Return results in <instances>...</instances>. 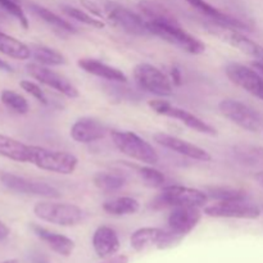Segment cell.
Returning <instances> with one entry per match:
<instances>
[{
	"label": "cell",
	"instance_id": "38",
	"mask_svg": "<svg viewBox=\"0 0 263 263\" xmlns=\"http://www.w3.org/2000/svg\"><path fill=\"white\" fill-rule=\"evenodd\" d=\"M0 69H2V71H5V72H13L12 66H10V64H8L5 61H3V59H0Z\"/></svg>",
	"mask_w": 263,
	"mask_h": 263
},
{
	"label": "cell",
	"instance_id": "22",
	"mask_svg": "<svg viewBox=\"0 0 263 263\" xmlns=\"http://www.w3.org/2000/svg\"><path fill=\"white\" fill-rule=\"evenodd\" d=\"M77 64L85 72L100 77V79L115 82H127V76L121 69L109 66V64L104 63V62L98 61V59L81 58L77 61Z\"/></svg>",
	"mask_w": 263,
	"mask_h": 263
},
{
	"label": "cell",
	"instance_id": "10",
	"mask_svg": "<svg viewBox=\"0 0 263 263\" xmlns=\"http://www.w3.org/2000/svg\"><path fill=\"white\" fill-rule=\"evenodd\" d=\"M0 181L7 189L18 193V194L48 198V199H55V198L61 197L59 190L51 186V185L26 179V177L18 176V175L9 174V172H2L0 174Z\"/></svg>",
	"mask_w": 263,
	"mask_h": 263
},
{
	"label": "cell",
	"instance_id": "34",
	"mask_svg": "<svg viewBox=\"0 0 263 263\" xmlns=\"http://www.w3.org/2000/svg\"><path fill=\"white\" fill-rule=\"evenodd\" d=\"M20 86L22 87V89L25 90L26 92H28L31 97H33L36 100H39L41 104H45V105L48 104V99H46V95L44 94L43 89H41V87L39 86L37 84L30 81V80H22V81L20 82Z\"/></svg>",
	"mask_w": 263,
	"mask_h": 263
},
{
	"label": "cell",
	"instance_id": "30",
	"mask_svg": "<svg viewBox=\"0 0 263 263\" xmlns=\"http://www.w3.org/2000/svg\"><path fill=\"white\" fill-rule=\"evenodd\" d=\"M0 8H2L4 12H7L8 14L14 17L15 20L20 22V25L22 26L25 30H27L28 20L27 17H26L25 12H23L22 7H21L20 0H0Z\"/></svg>",
	"mask_w": 263,
	"mask_h": 263
},
{
	"label": "cell",
	"instance_id": "28",
	"mask_svg": "<svg viewBox=\"0 0 263 263\" xmlns=\"http://www.w3.org/2000/svg\"><path fill=\"white\" fill-rule=\"evenodd\" d=\"M92 181L98 189L105 193L117 192V190L122 189L126 184L125 176L115 174V172H98L95 174Z\"/></svg>",
	"mask_w": 263,
	"mask_h": 263
},
{
	"label": "cell",
	"instance_id": "19",
	"mask_svg": "<svg viewBox=\"0 0 263 263\" xmlns=\"http://www.w3.org/2000/svg\"><path fill=\"white\" fill-rule=\"evenodd\" d=\"M31 230H32L33 234H35L40 240H43L51 251L61 254V256L68 257L71 256L72 252L74 251V241L72 240V239H69L68 236L62 235V234L58 233H53V231L48 230V229L43 228V226L35 225V223L31 225Z\"/></svg>",
	"mask_w": 263,
	"mask_h": 263
},
{
	"label": "cell",
	"instance_id": "37",
	"mask_svg": "<svg viewBox=\"0 0 263 263\" xmlns=\"http://www.w3.org/2000/svg\"><path fill=\"white\" fill-rule=\"evenodd\" d=\"M181 77H180V73H179V69L177 68H174V72H172V81H174V84L176 85H180L181 84Z\"/></svg>",
	"mask_w": 263,
	"mask_h": 263
},
{
	"label": "cell",
	"instance_id": "16",
	"mask_svg": "<svg viewBox=\"0 0 263 263\" xmlns=\"http://www.w3.org/2000/svg\"><path fill=\"white\" fill-rule=\"evenodd\" d=\"M202 218L198 207H177L168 216V230L181 240L192 233Z\"/></svg>",
	"mask_w": 263,
	"mask_h": 263
},
{
	"label": "cell",
	"instance_id": "25",
	"mask_svg": "<svg viewBox=\"0 0 263 263\" xmlns=\"http://www.w3.org/2000/svg\"><path fill=\"white\" fill-rule=\"evenodd\" d=\"M31 10L35 13L37 17H40L44 22L48 23L49 26L54 28V30L59 31V32H67V33H76L77 30L68 22V21L63 20L62 17H59L58 14H55L51 10L46 9V8L41 7L37 4H31L30 5Z\"/></svg>",
	"mask_w": 263,
	"mask_h": 263
},
{
	"label": "cell",
	"instance_id": "7",
	"mask_svg": "<svg viewBox=\"0 0 263 263\" xmlns=\"http://www.w3.org/2000/svg\"><path fill=\"white\" fill-rule=\"evenodd\" d=\"M134 79L141 89L151 94L158 97H170L174 94L171 79L153 64H138L134 68Z\"/></svg>",
	"mask_w": 263,
	"mask_h": 263
},
{
	"label": "cell",
	"instance_id": "1",
	"mask_svg": "<svg viewBox=\"0 0 263 263\" xmlns=\"http://www.w3.org/2000/svg\"><path fill=\"white\" fill-rule=\"evenodd\" d=\"M146 25H148L151 35L158 36L162 40L177 46L186 53L202 54L205 50L204 43H202L199 39L182 28L177 21H171V22H149L146 21Z\"/></svg>",
	"mask_w": 263,
	"mask_h": 263
},
{
	"label": "cell",
	"instance_id": "23",
	"mask_svg": "<svg viewBox=\"0 0 263 263\" xmlns=\"http://www.w3.org/2000/svg\"><path fill=\"white\" fill-rule=\"evenodd\" d=\"M30 145L0 134V156L20 163H28Z\"/></svg>",
	"mask_w": 263,
	"mask_h": 263
},
{
	"label": "cell",
	"instance_id": "13",
	"mask_svg": "<svg viewBox=\"0 0 263 263\" xmlns=\"http://www.w3.org/2000/svg\"><path fill=\"white\" fill-rule=\"evenodd\" d=\"M26 68H27L28 74L32 79H35L40 84H44L46 86L51 87V89L57 90L58 92L63 94L64 97L74 99L80 95L77 87L68 79L62 76L58 72L50 69L48 66H43V64H39L35 62V63H28Z\"/></svg>",
	"mask_w": 263,
	"mask_h": 263
},
{
	"label": "cell",
	"instance_id": "36",
	"mask_svg": "<svg viewBox=\"0 0 263 263\" xmlns=\"http://www.w3.org/2000/svg\"><path fill=\"white\" fill-rule=\"evenodd\" d=\"M9 234H10L9 228H8L4 222H2V221H0V241L5 240V239L9 236Z\"/></svg>",
	"mask_w": 263,
	"mask_h": 263
},
{
	"label": "cell",
	"instance_id": "6",
	"mask_svg": "<svg viewBox=\"0 0 263 263\" xmlns=\"http://www.w3.org/2000/svg\"><path fill=\"white\" fill-rule=\"evenodd\" d=\"M218 109L223 117L249 133H257L262 127V117L257 110L243 102L223 99L218 103Z\"/></svg>",
	"mask_w": 263,
	"mask_h": 263
},
{
	"label": "cell",
	"instance_id": "20",
	"mask_svg": "<svg viewBox=\"0 0 263 263\" xmlns=\"http://www.w3.org/2000/svg\"><path fill=\"white\" fill-rule=\"evenodd\" d=\"M92 248L100 258L115 256L120 249V239L109 226H99L92 235Z\"/></svg>",
	"mask_w": 263,
	"mask_h": 263
},
{
	"label": "cell",
	"instance_id": "26",
	"mask_svg": "<svg viewBox=\"0 0 263 263\" xmlns=\"http://www.w3.org/2000/svg\"><path fill=\"white\" fill-rule=\"evenodd\" d=\"M140 204L136 199L131 197H118L115 199L107 200L103 204V210L112 216H127L136 213Z\"/></svg>",
	"mask_w": 263,
	"mask_h": 263
},
{
	"label": "cell",
	"instance_id": "32",
	"mask_svg": "<svg viewBox=\"0 0 263 263\" xmlns=\"http://www.w3.org/2000/svg\"><path fill=\"white\" fill-rule=\"evenodd\" d=\"M139 175L144 184L149 187H163L164 181H166L164 175L153 167H141L139 170Z\"/></svg>",
	"mask_w": 263,
	"mask_h": 263
},
{
	"label": "cell",
	"instance_id": "33",
	"mask_svg": "<svg viewBox=\"0 0 263 263\" xmlns=\"http://www.w3.org/2000/svg\"><path fill=\"white\" fill-rule=\"evenodd\" d=\"M208 197L213 198L217 202L220 200H236L247 199V194L241 190L230 189V187H211L207 192Z\"/></svg>",
	"mask_w": 263,
	"mask_h": 263
},
{
	"label": "cell",
	"instance_id": "8",
	"mask_svg": "<svg viewBox=\"0 0 263 263\" xmlns=\"http://www.w3.org/2000/svg\"><path fill=\"white\" fill-rule=\"evenodd\" d=\"M148 104L149 107H151L154 112L158 113V115L179 120L180 122L184 123L185 126H187V127L192 128V130L198 131V133L200 134H205V135L210 136L217 135V130H216L215 127H212L210 123L203 121L202 118L195 116L194 113H190L189 110L182 109V108L176 107V105H172L171 103H168L167 100H151Z\"/></svg>",
	"mask_w": 263,
	"mask_h": 263
},
{
	"label": "cell",
	"instance_id": "39",
	"mask_svg": "<svg viewBox=\"0 0 263 263\" xmlns=\"http://www.w3.org/2000/svg\"><path fill=\"white\" fill-rule=\"evenodd\" d=\"M252 67H253L254 69H257L259 73L263 74V63H262V62H257V61L252 62Z\"/></svg>",
	"mask_w": 263,
	"mask_h": 263
},
{
	"label": "cell",
	"instance_id": "14",
	"mask_svg": "<svg viewBox=\"0 0 263 263\" xmlns=\"http://www.w3.org/2000/svg\"><path fill=\"white\" fill-rule=\"evenodd\" d=\"M225 72L233 84L263 100V77L257 69L249 68L240 63H229Z\"/></svg>",
	"mask_w": 263,
	"mask_h": 263
},
{
	"label": "cell",
	"instance_id": "17",
	"mask_svg": "<svg viewBox=\"0 0 263 263\" xmlns=\"http://www.w3.org/2000/svg\"><path fill=\"white\" fill-rule=\"evenodd\" d=\"M107 126L92 117H81L72 125L69 135L80 144H90L100 140L107 134Z\"/></svg>",
	"mask_w": 263,
	"mask_h": 263
},
{
	"label": "cell",
	"instance_id": "27",
	"mask_svg": "<svg viewBox=\"0 0 263 263\" xmlns=\"http://www.w3.org/2000/svg\"><path fill=\"white\" fill-rule=\"evenodd\" d=\"M31 57L36 63L43 66H62L66 64V57L61 51L44 45H36L31 48Z\"/></svg>",
	"mask_w": 263,
	"mask_h": 263
},
{
	"label": "cell",
	"instance_id": "2",
	"mask_svg": "<svg viewBox=\"0 0 263 263\" xmlns=\"http://www.w3.org/2000/svg\"><path fill=\"white\" fill-rule=\"evenodd\" d=\"M28 163L33 164L44 171L54 172L59 175H71L77 168L79 159L76 156L63 151L30 145Z\"/></svg>",
	"mask_w": 263,
	"mask_h": 263
},
{
	"label": "cell",
	"instance_id": "18",
	"mask_svg": "<svg viewBox=\"0 0 263 263\" xmlns=\"http://www.w3.org/2000/svg\"><path fill=\"white\" fill-rule=\"evenodd\" d=\"M222 27L223 28H221V32L217 33L220 37H222V40H225L231 46L240 50L241 53L247 54V55L256 59L257 62H262L263 63V45L256 43L252 39H248L243 33L236 31L235 28L228 27V26H222Z\"/></svg>",
	"mask_w": 263,
	"mask_h": 263
},
{
	"label": "cell",
	"instance_id": "31",
	"mask_svg": "<svg viewBox=\"0 0 263 263\" xmlns=\"http://www.w3.org/2000/svg\"><path fill=\"white\" fill-rule=\"evenodd\" d=\"M62 9H63V12L66 13L67 15H69V17L73 18V20L79 21V22L85 23V25L91 26V27H95V28L104 27V23H103L102 21L98 20V18H95V17H92V15L87 14V13H85L84 10H80L74 7H68V5H64Z\"/></svg>",
	"mask_w": 263,
	"mask_h": 263
},
{
	"label": "cell",
	"instance_id": "5",
	"mask_svg": "<svg viewBox=\"0 0 263 263\" xmlns=\"http://www.w3.org/2000/svg\"><path fill=\"white\" fill-rule=\"evenodd\" d=\"M33 213L40 220L59 226H76L85 220V212L79 205L51 200L36 203Z\"/></svg>",
	"mask_w": 263,
	"mask_h": 263
},
{
	"label": "cell",
	"instance_id": "4",
	"mask_svg": "<svg viewBox=\"0 0 263 263\" xmlns=\"http://www.w3.org/2000/svg\"><path fill=\"white\" fill-rule=\"evenodd\" d=\"M113 144L125 156L146 164L158 163L159 157L153 146L133 131L113 130L110 133Z\"/></svg>",
	"mask_w": 263,
	"mask_h": 263
},
{
	"label": "cell",
	"instance_id": "15",
	"mask_svg": "<svg viewBox=\"0 0 263 263\" xmlns=\"http://www.w3.org/2000/svg\"><path fill=\"white\" fill-rule=\"evenodd\" d=\"M153 139L157 144L162 145L163 148L170 149V151L187 157L190 159H195V161L200 162H210L212 159L211 154L205 149L189 143L184 139L177 138V136L170 135V134L166 133H156L153 135Z\"/></svg>",
	"mask_w": 263,
	"mask_h": 263
},
{
	"label": "cell",
	"instance_id": "9",
	"mask_svg": "<svg viewBox=\"0 0 263 263\" xmlns=\"http://www.w3.org/2000/svg\"><path fill=\"white\" fill-rule=\"evenodd\" d=\"M204 215L215 218H241L256 220L261 216V208L247 199L220 200L204 208Z\"/></svg>",
	"mask_w": 263,
	"mask_h": 263
},
{
	"label": "cell",
	"instance_id": "12",
	"mask_svg": "<svg viewBox=\"0 0 263 263\" xmlns=\"http://www.w3.org/2000/svg\"><path fill=\"white\" fill-rule=\"evenodd\" d=\"M180 239L170 230L158 228H141L131 235V247L136 252H143L145 249L156 247L158 249H167L177 244Z\"/></svg>",
	"mask_w": 263,
	"mask_h": 263
},
{
	"label": "cell",
	"instance_id": "21",
	"mask_svg": "<svg viewBox=\"0 0 263 263\" xmlns=\"http://www.w3.org/2000/svg\"><path fill=\"white\" fill-rule=\"evenodd\" d=\"M187 4L192 5L194 9H197L198 12H200L202 14H204L205 17L211 18L212 21H215L216 23L221 26H228V27H233L235 30H249L247 23L241 22L238 18H234L231 15L226 14V13L221 12L217 8H215L213 5H211L210 3H207L205 0H184Z\"/></svg>",
	"mask_w": 263,
	"mask_h": 263
},
{
	"label": "cell",
	"instance_id": "35",
	"mask_svg": "<svg viewBox=\"0 0 263 263\" xmlns=\"http://www.w3.org/2000/svg\"><path fill=\"white\" fill-rule=\"evenodd\" d=\"M100 263H128V257L125 254H118V256L108 257Z\"/></svg>",
	"mask_w": 263,
	"mask_h": 263
},
{
	"label": "cell",
	"instance_id": "41",
	"mask_svg": "<svg viewBox=\"0 0 263 263\" xmlns=\"http://www.w3.org/2000/svg\"><path fill=\"white\" fill-rule=\"evenodd\" d=\"M2 263H21V262L17 261V259H7V261H4Z\"/></svg>",
	"mask_w": 263,
	"mask_h": 263
},
{
	"label": "cell",
	"instance_id": "24",
	"mask_svg": "<svg viewBox=\"0 0 263 263\" xmlns=\"http://www.w3.org/2000/svg\"><path fill=\"white\" fill-rule=\"evenodd\" d=\"M0 53L13 59L25 61L31 57V48L18 39L0 31Z\"/></svg>",
	"mask_w": 263,
	"mask_h": 263
},
{
	"label": "cell",
	"instance_id": "29",
	"mask_svg": "<svg viewBox=\"0 0 263 263\" xmlns=\"http://www.w3.org/2000/svg\"><path fill=\"white\" fill-rule=\"evenodd\" d=\"M0 100L5 107L9 108L12 112L17 113V115H26L30 110V105H28L26 98L13 90H3L0 94Z\"/></svg>",
	"mask_w": 263,
	"mask_h": 263
},
{
	"label": "cell",
	"instance_id": "3",
	"mask_svg": "<svg viewBox=\"0 0 263 263\" xmlns=\"http://www.w3.org/2000/svg\"><path fill=\"white\" fill-rule=\"evenodd\" d=\"M208 194L194 187L182 185H168L162 187L159 195L154 198L152 207L154 210L177 207H203L208 200Z\"/></svg>",
	"mask_w": 263,
	"mask_h": 263
},
{
	"label": "cell",
	"instance_id": "40",
	"mask_svg": "<svg viewBox=\"0 0 263 263\" xmlns=\"http://www.w3.org/2000/svg\"><path fill=\"white\" fill-rule=\"evenodd\" d=\"M254 179H256V181L258 182V185H261L263 187V171L257 172V174L254 175Z\"/></svg>",
	"mask_w": 263,
	"mask_h": 263
},
{
	"label": "cell",
	"instance_id": "11",
	"mask_svg": "<svg viewBox=\"0 0 263 263\" xmlns=\"http://www.w3.org/2000/svg\"><path fill=\"white\" fill-rule=\"evenodd\" d=\"M104 9L110 22L115 23L125 32L135 36L151 35L146 21L141 15L134 13L133 10L113 2H108L104 5Z\"/></svg>",
	"mask_w": 263,
	"mask_h": 263
}]
</instances>
